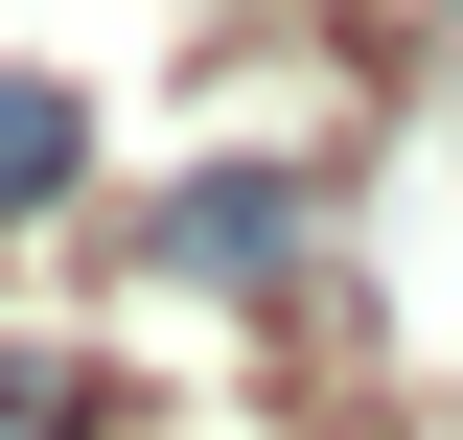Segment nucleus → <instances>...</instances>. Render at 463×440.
<instances>
[{
	"instance_id": "f03ea898",
	"label": "nucleus",
	"mask_w": 463,
	"mask_h": 440,
	"mask_svg": "<svg viewBox=\"0 0 463 440\" xmlns=\"http://www.w3.org/2000/svg\"><path fill=\"white\" fill-rule=\"evenodd\" d=\"M0 440H70V394H47V371H24V348H0Z\"/></svg>"
},
{
	"instance_id": "f257e3e1",
	"label": "nucleus",
	"mask_w": 463,
	"mask_h": 440,
	"mask_svg": "<svg viewBox=\"0 0 463 440\" xmlns=\"http://www.w3.org/2000/svg\"><path fill=\"white\" fill-rule=\"evenodd\" d=\"M70 163H93V116H70V93H47V70H0V209H47V186H70Z\"/></svg>"
}]
</instances>
